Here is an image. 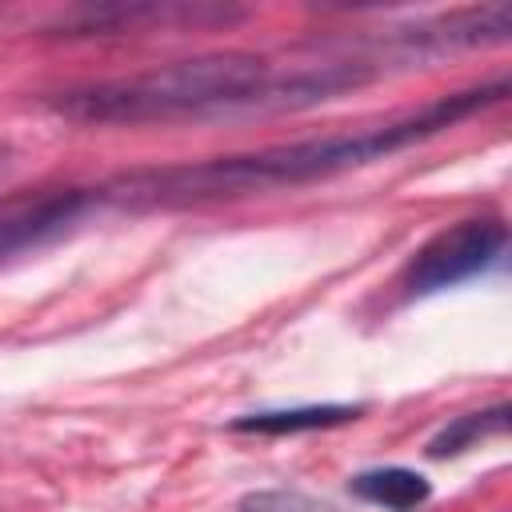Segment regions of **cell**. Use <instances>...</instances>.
Here are the masks:
<instances>
[{"mask_svg":"<svg viewBox=\"0 0 512 512\" xmlns=\"http://www.w3.org/2000/svg\"><path fill=\"white\" fill-rule=\"evenodd\" d=\"M504 96H508V80H492V84H476V88L440 96V100L424 104L420 112H408L400 120L360 128V132L272 144L260 152L216 156V160H196V164L136 168V172L108 180L100 188V196L120 208H184V204H204V200H232V196H252V192H272V188H296L308 180H324V176L384 160L408 144H420L452 124H460L464 116H472Z\"/></svg>","mask_w":512,"mask_h":512,"instance_id":"1","label":"cell"},{"mask_svg":"<svg viewBox=\"0 0 512 512\" xmlns=\"http://www.w3.org/2000/svg\"><path fill=\"white\" fill-rule=\"evenodd\" d=\"M272 68L256 52H208L124 80L80 84L48 96V108L76 124H152L176 116L256 112Z\"/></svg>","mask_w":512,"mask_h":512,"instance_id":"2","label":"cell"},{"mask_svg":"<svg viewBox=\"0 0 512 512\" xmlns=\"http://www.w3.org/2000/svg\"><path fill=\"white\" fill-rule=\"evenodd\" d=\"M508 244V228L496 216H472L460 220L444 232H436L408 264L404 272V288L424 296V292H440L452 284H464L472 276H480L488 264H496V256Z\"/></svg>","mask_w":512,"mask_h":512,"instance_id":"3","label":"cell"},{"mask_svg":"<svg viewBox=\"0 0 512 512\" xmlns=\"http://www.w3.org/2000/svg\"><path fill=\"white\" fill-rule=\"evenodd\" d=\"M92 200L96 192L88 188H36L0 200V264L64 236L92 208Z\"/></svg>","mask_w":512,"mask_h":512,"instance_id":"4","label":"cell"},{"mask_svg":"<svg viewBox=\"0 0 512 512\" xmlns=\"http://www.w3.org/2000/svg\"><path fill=\"white\" fill-rule=\"evenodd\" d=\"M240 8H216V4H108V8H76L60 20V36H120L148 24H232L240 20Z\"/></svg>","mask_w":512,"mask_h":512,"instance_id":"5","label":"cell"},{"mask_svg":"<svg viewBox=\"0 0 512 512\" xmlns=\"http://www.w3.org/2000/svg\"><path fill=\"white\" fill-rule=\"evenodd\" d=\"M508 32H512V12L504 4H484V8H460L428 24H416L400 40L416 52H456V48L500 44L508 40Z\"/></svg>","mask_w":512,"mask_h":512,"instance_id":"6","label":"cell"},{"mask_svg":"<svg viewBox=\"0 0 512 512\" xmlns=\"http://www.w3.org/2000/svg\"><path fill=\"white\" fill-rule=\"evenodd\" d=\"M356 404H308V408H276V412H248L232 420V432L252 436H292V432H316V428H340L356 420Z\"/></svg>","mask_w":512,"mask_h":512,"instance_id":"7","label":"cell"},{"mask_svg":"<svg viewBox=\"0 0 512 512\" xmlns=\"http://www.w3.org/2000/svg\"><path fill=\"white\" fill-rule=\"evenodd\" d=\"M352 492L388 512H412L432 496V484L412 468H372L352 480Z\"/></svg>","mask_w":512,"mask_h":512,"instance_id":"8","label":"cell"},{"mask_svg":"<svg viewBox=\"0 0 512 512\" xmlns=\"http://www.w3.org/2000/svg\"><path fill=\"white\" fill-rule=\"evenodd\" d=\"M508 432V404H492L484 412H468V416H456L448 420L432 440H428V456L432 460H444V456H460L464 448L488 440V436H504Z\"/></svg>","mask_w":512,"mask_h":512,"instance_id":"9","label":"cell"},{"mask_svg":"<svg viewBox=\"0 0 512 512\" xmlns=\"http://www.w3.org/2000/svg\"><path fill=\"white\" fill-rule=\"evenodd\" d=\"M240 512H336L328 500H316L308 492L296 488H268V492H248L240 504Z\"/></svg>","mask_w":512,"mask_h":512,"instance_id":"10","label":"cell"}]
</instances>
